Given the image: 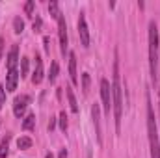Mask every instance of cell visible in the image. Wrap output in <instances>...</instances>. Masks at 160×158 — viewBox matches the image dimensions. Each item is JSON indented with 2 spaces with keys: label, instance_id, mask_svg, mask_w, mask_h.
<instances>
[{
  "label": "cell",
  "instance_id": "cell-30",
  "mask_svg": "<svg viewBox=\"0 0 160 158\" xmlns=\"http://www.w3.org/2000/svg\"><path fill=\"white\" fill-rule=\"evenodd\" d=\"M45 158H54V156H52V153H47V156Z\"/></svg>",
  "mask_w": 160,
  "mask_h": 158
},
{
  "label": "cell",
  "instance_id": "cell-22",
  "mask_svg": "<svg viewBox=\"0 0 160 158\" xmlns=\"http://www.w3.org/2000/svg\"><path fill=\"white\" fill-rule=\"evenodd\" d=\"M34 7H36V2H34V0H30V2H26V4H24V11H26V15H32V11H34Z\"/></svg>",
  "mask_w": 160,
  "mask_h": 158
},
{
  "label": "cell",
  "instance_id": "cell-11",
  "mask_svg": "<svg viewBox=\"0 0 160 158\" xmlns=\"http://www.w3.org/2000/svg\"><path fill=\"white\" fill-rule=\"evenodd\" d=\"M41 80H43V60H41V56H36V69L32 75V82L39 84Z\"/></svg>",
  "mask_w": 160,
  "mask_h": 158
},
{
  "label": "cell",
  "instance_id": "cell-21",
  "mask_svg": "<svg viewBox=\"0 0 160 158\" xmlns=\"http://www.w3.org/2000/svg\"><path fill=\"white\" fill-rule=\"evenodd\" d=\"M60 128H62L63 132L67 130V116H65V112L60 114Z\"/></svg>",
  "mask_w": 160,
  "mask_h": 158
},
{
  "label": "cell",
  "instance_id": "cell-5",
  "mask_svg": "<svg viewBox=\"0 0 160 158\" xmlns=\"http://www.w3.org/2000/svg\"><path fill=\"white\" fill-rule=\"evenodd\" d=\"M58 34H60V47H62V54L67 52V45H69V37H67V24H65V17L63 13L58 19Z\"/></svg>",
  "mask_w": 160,
  "mask_h": 158
},
{
  "label": "cell",
  "instance_id": "cell-4",
  "mask_svg": "<svg viewBox=\"0 0 160 158\" xmlns=\"http://www.w3.org/2000/svg\"><path fill=\"white\" fill-rule=\"evenodd\" d=\"M101 99H102V106H104V114L110 116L112 110V86L106 78L101 80Z\"/></svg>",
  "mask_w": 160,
  "mask_h": 158
},
{
  "label": "cell",
  "instance_id": "cell-14",
  "mask_svg": "<svg viewBox=\"0 0 160 158\" xmlns=\"http://www.w3.org/2000/svg\"><path fill=\"white\" fill-rule=\"evenodd\" d=\"M58 73H60V65H58L56 62H52V63H50V71H48V82H50V84H54V82H56Z\"/></svg>",
  "mask_w": 160,
  "mask_h": 158
},
{
  "label": "cell",
  "instance_id": "cell-16",
  "mask_svg": "<svg viewBox=\"0 0 160 158\" xmlns=\"http://www.w3.org/2000/svg\"><path fill=\"white\" fill-rule=\"evenodd\" d=\"M34 126H36V114H30L22 121V130H32Z\"/></svg>",
  "mask_w": 160,
  "mask_h": 158
},
{
  "label": "cell",
  "instance_id": "cell-17",
  "mask_svg": "<svg viewBox=\"0 0 160 158\" xmlns=\"http://www.w3.org/2000/svg\"><path fill=\"white\" fill-rule=\"evenodd\" d=\"M48 13L58 21L60 19V15H62V11H60V6H58V2H50L48 4Z\"/></svg>",
  "mask_w": 160,
  "mask_h": 158
},
{
  "label": "cell",
  "instance_id": "cell-8",
  "mask_svg": "<svg viewBox=\"0 0 160 158\" xmlns=\"http://www.w3.org/2000/svg\"><path fill=\"white\" fill-rule=\"evenodd\" d=\"M19 69H8V75H6V91H15L17 89V84H19Z\"/></svg>",
  "mask_w": 160,
  "mask_h": 158
},
{
  "label": "cell",
  "instance_id": "cell-26",
  "mask_svg": "<svg viewBox=\"0 0 160 158\" xmlns=\"http://www.w3.org/2000/svg\"><path fill=\"white\" fill-rule=\"evenodd\" d=\"M43 43H45V50H47V52H50V39H48L47 36L43 37Z\"/></svg>",
  "mask_w": 160,
  "mask_h": 158
},
{
  "label": "cell",
  "instance_id": "cell-25",
  "mask_svg": "<svg viewBox=\"0 0 160 158\" xmlns=\"http://www.w3.org/2000/svg\"><path fill=\"white\" fill-rule=\"evenodd\" d=\"M41 26H43V21H41V17H36V21H34V24H32V28H34V32H39Z\"/></svg>",
  "mask_w": 160,
  "mask_h": 158
},
{
  "label": "cell",
  "instance_id": "cell-19",
  "mask_svg": "<svg viewBox=\"0 0 160 158\" xmlns=\"http://www.w3.org/2000/svg\"><path fill=\"white\" fill-rule=\"evenodd\" d=\"M28 67H30V62H28V58H21V78H24L26 75H28Z\"/></svg>",
  "mask_w": 160,
  "mask_h": 158
},
{
  "label": "cell",
  "instance_id": "cell-3",
  "mask_svg": "<svg viewBox=\"0 0 160 158\" xmlns=\"http://www.w3.org/2000/svg\"><path fill=\"white\" fill-rule=\"evenodd\" d=\"M147 132H149V145H151V158H160V140H158V128L153 114L151 99L147 95Z\"/></svg>",
  "mask_w": 160,
  "mask_h": 158
},
{
  "label": "cell",
  "instance_id": "cell-13",
  "mask_svg": "<svg viewBox=\"0 0 160 158\" xmlns=\"http://www.w3.org/2000/svg\"><path fill=\"white\" fill-rule=\"evenodd\" d=\"M9 140H11V136L9 134H6V138L0 141V158H8V149H9Z\"/></svg>",
  "mask_w": 160,
  "mask_h": 158
},
{
  "label": "cell",
  "instance_id": "cell-15",
  "mask_svg": "<svg viewBox=\"0 0 160 158\" xmlns=\"http://www.w3.org/2000/svg\"><path fill=\"white\" fill-rule=\"evenodd\" d=\"M67 89V99H69V106H71V110L77 114L78 112V102H77V99H75V93H73V89L71 87H65Z\"/></svg>",
  "mask_w": 160,
  "mask_h": 158
},
{
  "label": "cell",
  "instance_id": "cell-1",
  "mask_svg": "<svg viewBox=\"0 0 160 158\" xmlns=\"http://www.w3.org/2000/svg\"><path fill=\"white\" fill-rule=\"evenodd\" d=\"M112 110H114V121L116 130L121 128V116H123V95H121V80H119V63H114V82H112Z\"/></svg>",
  "mask_w": 160,
  "mask_h": 158
},
{
  "label": "cell",
  "instance_id": "cell-10",
  "mask_svg": "<svg viewBox=\"0 0 160 158\" xmlns=\"http://www.w3.org/2000/svg\"><path fill=\"white\" fill-rule=\"evenodd\" d=\"M69 77H71V82L75 86L78 84V77H77V56H75V52H69Z\"/></svg>",
  "mask_w": 160,
  "mask_h": 158
},
{
  "label": "cell",
  "instance_id": "cell-12",
  "mask_svg": "<svg viewBox=\"0 0 160 158\" xmlns=\"http://www.w3.org/2000/svg\"><path fill=\"white\" fill-rule=\"evenodd\" d=\"M91 116H93V123H95V128H97V136H99V141H101V126H99V104H93V106H91Z\"/></svg>",
  "mask_w": 160,
  "mask_h": 158
},
{
  "label": "cell",
  "instance_id": "cell-6",
  "mask_svg": "<svg viewBox=\"0 0 160 158\" xmlns=\"http://www.w3.org/2000/svg\"><path fill=\"white\" fill-rule=\"evenodd\" d=\"M78 36L82 47H89V30H88V22H86V13H80L78 17Z\"/></svg>",
  "mask_w": 160,
  "mask_h": 158
},
{
  "label": "cell",
  "instance_id": "cell-18",
  "mask_svg": "<svg viewBox=\"0 0 160 158\" xmlns=\"http://www.w3.org/2000/svg\"><path fill=\"white\" fill-rule=\"evenodd\" d=\"M17 147H19L21 151H26V149L32 147V140L26 138V136H24V138H19V140H17Z\"/></svg>",
  "mask_w": 160,
  "mask_h": 158
},
{
  "label": "cell",
  "instance_id": "cell-29",
  "mask_svg": "<svg viewBox=\"0 0 160 158\" xmlns=\"http://www.w3.org/2000/svg\"><path fill=\"white\" fill-rule=\"evenodd\" d=\"M2 50H4V39L0 37V58H2Z\"/></svg>",
  "mask_w": 160,
  "mask_h": 158
},
{
  "label": "cell",
  "instance_id": "cell-23",
  "mask_svg": "<svg viewBox=\"0 0 160 158\" xmlns=\"http://www.w3.org/2000/svg\"><path fill=\"white\" fill-rule=\"evenodd\" d=\"M82 87H84V91H88V87H89V75L88 73L82 75Z\"/></svg>",
  "mask_w": 160,
  "mask_h": 158
},
{
  "label": "cell",
  "instance_id": "cell-9",
  "mask_svg": "<svg viewBox=\"0 0 160 158\" xmlns=\"http://www.w3.org/2000/svg\"><path fill=\"white\" fill-rule=\"evenodd\" d=\"M19 62H21V60H19V47L13 45L11 50H9V54H8L6 65H8V69H17V63H19Z\"/></svg>",
  "mask_w": 160,
  "mask_h": 158
},
{
  "label": "cell",
  "instance_id": "cell-20",
  "mask_svg": "<svg viewBox=\"0 0 160 158\" xmlns=\"http://www.w3.org/2000/svg\"><path fill=\"white\" fill-rule=\"evenodd\" d=\"M13 28H15V34H21V32L24 30V22H22L21 17H15V19H13Z\"/></svg>",
  "mask_w": 160,
  "mask_h": 158
},
{
  "label": "cell",
  "instance_id": "cell-28",
  "mask_svg": "<svg viewBox=\"0 0 160 158\" xmlns=\"http://www.w3.org/2000/svg\"><path fill=\"white\" fill-rule=\"evenodd\" d=\"M58 158H67V149H62L60 155H58Z\"/></svg>",
  "mask_w": 160,
  "mask_h": 158
},
{
  "label": "cell",
  "instance_id": "cell-24",
  "mask_svg": "<svg viewBox=\"0 0 160 158\" xmlns=\"http://www.w3.org/2000/svg\"><path fill=\"white\" fill-rule=\"evenodd\" d=\"M4 104H6V87L0 86V110H2Z\"/></svg>",
  "mask_w": 160,
  "mask_h": 158
},
{
  "label": "cell",
  "instance_id": "cell-7",
  "mask_svg": "<svg viewBox=\"0 0 160 158\" xmlns=\"http://www.w3.org/2000/svg\"><path fill=\"white\" fill-rule=\"evenodd\" d=\"M28 102H30V97H28V95H19V97H15V101H13V114H15V117H22V116H24Z\"/></svg>",
  "mask_w": 160,
  "mask_h": 158
},
{
  "label": "cell",
  "instance_id": "cell-27",
  "mask_svg": "<svg viewBox=\"0 0 160 158\" xmlns=\"http://www.w3.org/2000/svg\"><path fill=\"white\" fill-rule=\"evenodd\" d=\"M54 126H56V119L50 117V123H48V130H54Z\"/></svg>",
  "mask_w": 160,
  "mask_h": 158
},
{
  "label": "cell",
  "instance_id": "cell-2",
  "mask_svg": "<svg viewBox=\"0 0 160 158\" xmlns=\"http://www.w3.org/2000/svg\"><path fill=\"white\" fill-rule=\"evenodd\" d=\"M149 69L155 82L158 73V28L155 21L149 22Z\"/></svg>",
  "mask_w": 160,
  "mask_h": 158
}]
</instances>
